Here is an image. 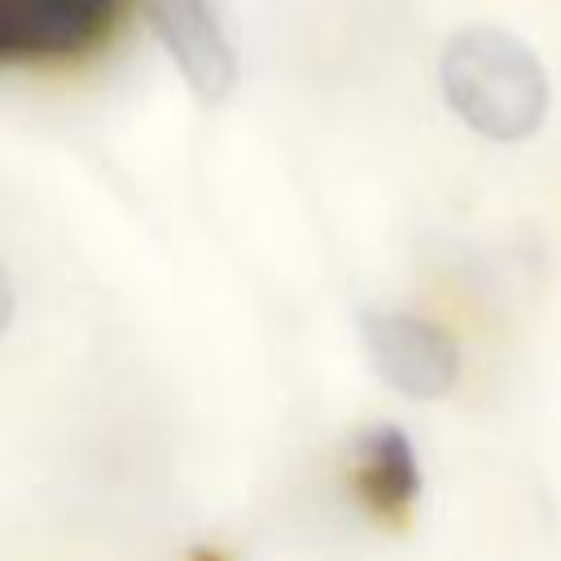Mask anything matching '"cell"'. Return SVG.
Returning <instances> with one entry per match:
<instances>
[{"mask_svg": "<svg viewBox=\"0 0 561 561\" xmlns=\"http://www.w3.org/2000/svg\"><path fill=\"white\" fill-rule=\"evenodd\" d=\"M131 0H0V66L83 57L114 35Z\"/></svg>", "mask_w": 561, "mask_h": 561, "instance_id": "2", "label": "cell"}, {"mask_svg": "<svg viewBox=\"0 0 561 561\" xmlns=\"http://www.w3.org/2000/svg\"><path fill=\"white\" fill-rule=\"evenodd\" d=\"M438 88L469 131L500 145L535 136L552 96L535 48L500 26H460L443 44Z\"/></svg>", "mask_w": 561, "mask_h": 561, "instance_id": "1", "label": "cell"}, {"mask_svg": "<svg viewBox=\"0 0 561 561\" xmlns=\"http://www.w3.org/2000/svg\"><path fill=\"white\" fill-rule=\"evenodd\" d=\"M355 486L381 517H403L421 495L416 447L399 425H377L355 447Z\"/></svg>", "mask_w": 561, "mask_h": 561, "instance_id": "5", "label": "cell"}, {"mask_svg": "<svg viewBox=\"0 0 561 561\" xmlns=\"http://www.w3.org/2000/svg\"><path fill=\"white\" fill-rule=\"evenodd\" d=\"M359 333L373 368L408 399H443L460 377V351L447 329L412 311H364Z\"/></svg>", "mask_w": 561, "mask_h": 561, "instance_id": "3", "label": "cell"}, {"mask_svg": "<svg viewBox=\"0 0 561 561\" xmlns=\"http://www.w3.org/2000/svg\"><path fill=\"white\" fill-rule=\"evenodd\" d=\"M9 320H13V285H9V276L0 267V333L9 329Z\"/></svg>", "mask_w": 561, "mask_h": 561, "instance_id": "6", "label": "cell"}, {"mask_svg": "<svg viewBox=\"0 0 561 561\" xmlns=\"http://www.w3.org/2000/svg\"><path fill=\"white\" fill-rule=\"evenodd\" d=\"M167 57L184 75L197 101L219 105L237 88V53L215 18L210 0H140Z\"/></svg>", "mask_w": 561, "mask_h": 561, "instance_id": "4", "label": "cell"}, {"mask_svg": "<svg viewBox=\"0 0 561 561\" xmlns=\"http://www.w3.org/2000/svg\"><path fill=\"white\" fill-rule=\"evenodd\" d=\"M188 561H224V557H219L215 548H193V552H188Z\"/></svg>", "mask_w": 561, "mask_h": 561, "instance_id": "7", "label": "cell"}]
</instances>
